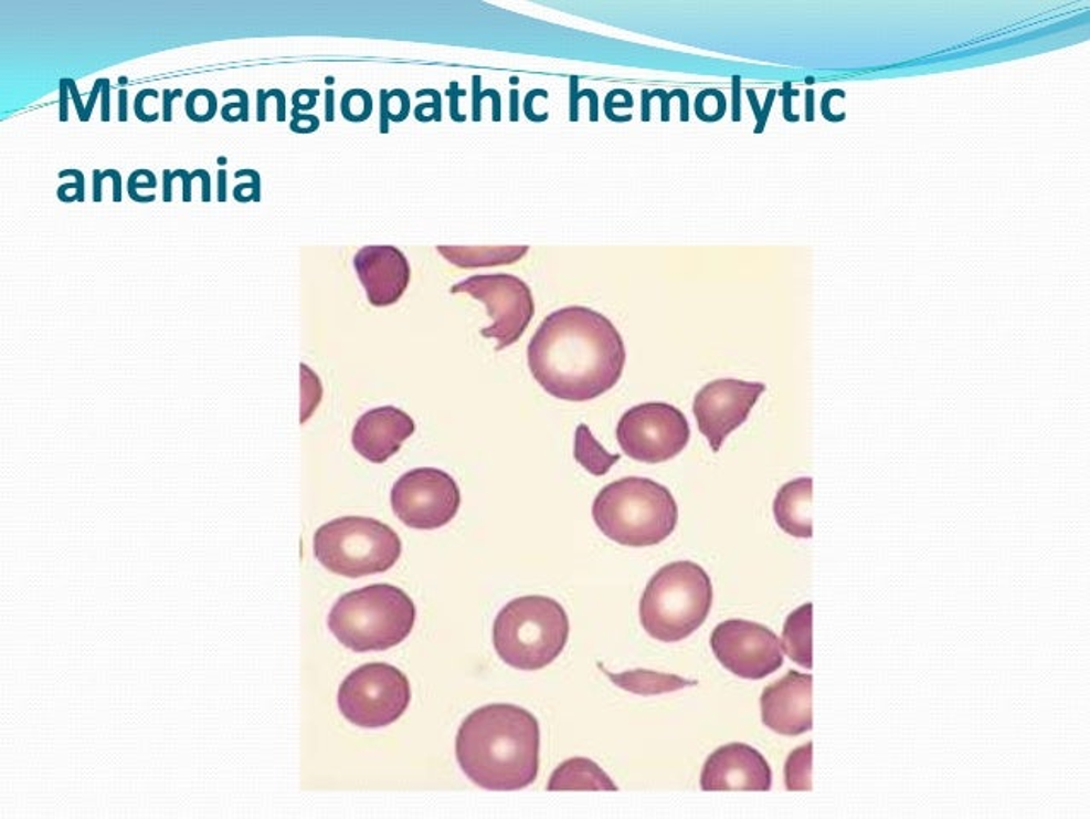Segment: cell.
Wrapping results in <instances>:
<instances>
[{"mask_svg":"<svg viewBox=\"0 0 1090 819\" xmlns=\"http://www.w3.org/2000/svg\"><path fill=\"white\" fill-rule=\"evenodd\" d=\"M527 356L540 387L571 402L604 396L617 386L626 367L620 330L589 306H567L543 318Z\"/></svg>","mask_w":1090,"mask_h":819,"instance_id":"1","label":"cell"},{"mask_svg":"<svg viewBox=\"0 0 1090 819\" xmlns=\"http://www.w3.org/2000/svg\"><path fill=\"white\" fill-rule=\"evenodd\" d=\"M455 755L462 771L483 789H525L539 775V721L511 703L480 706L462 722Z\"/></svg>","mask_w":1090,"mask_h":819,"instance_id":"2","label":"cell"},{"mask_svg":"<svg viewBox=\"0 0 1090 819\" xmlns=\"http://www.w3.org/2000/svg\"><path fill=\"white\" fill-rule=\"evenodd\" d=\"M593 521L609 539L627 548H649L676 531L679 506L670 490L646 477H623L596 495Z\"/></svg>","mask_w":1090,"mask_h":819,"instance_id":"3","label":"cell"},{"mask_svg":"<svg viewBox=\"0 0 1090 819\" xmlns=\"http://www.w3.org/2000/svg\"><path fill=\"white\" fill-rule=\"evenodd\" d=\"M713 606V584L695 561H674L653 575L639 602V620L652 639L686 640L705 624Z\"/></svg>","mask_w":1090,"mask_h":819,"instance_id":"4","label":"cell"},{"mask_svg":"<svg viewBox=\"0 0 1090 819\" xmlns=\"http://www.w3.org/2000/svg\"><path fill=\"white\" fill-rule=\"evenodd\" d=\"M414 600L390 584L343 594L329 615V628L354 652H381L408 639L415 624Z\"/></svg>","mask_w":1090,"mask_h":819,"instance_id":"5","label":"cell"},{"mask_svg":"<svg viewBox=\"0 0 1090 819\" xmlns=\"http://www.w3.org/2000/svg\"><path fill=\"white\" fill-rule=\"evenodd\" d=\"M570 639V618L558 600L523 596L498 612L493 643L505 664L518 671H540L561 655Z\"/></svg>","mask_w":1090,"mask_h":819,"instance_id":"6","label":"cell"},{"mask_svg":"<svg viewBox=\"0 0 1090 819\" xmlns=\"http://www.w3.org/2000/svg\"><path fill=\"white\" fill-rule=\"evenodd\" d=\"M314 552L327 570L340 577L385 574L402 555L399 534L370 517H340L315 533Z\"/></svg>","mask_w":1090,"mask_h":819,"instance_id":"7","label":"cell"},{"mask_svg":"<svg viewBox=\"0 0 1090 819\" xmlns=\"http://www.w3.org/2000/svg\"><path fill=\"white\" fill-rule=\"evenodd\" d=\"M340 714L362 729H381L404 715L411 703V684L395 665L371 662L354 669L337 695Z\"/></svg>","mask_w":1090,"mask_h":819,"instance_id":"8","label":"cell"},{"mask_svg":"<svg viewBox=\"0 0 1090 819\" xmlns=\"http://www.w3.org/2000/svg\"><path fill=\"white\" fill-rule=\"evenodd\" d=\"M690 439L686 416L667 402H645L624 412L617 442L627 458L660 464L677 458Z\"/></svg>","mask_w":1090,"mask_h":819,"instance_id":"9","label":"cell"},{"mask_svg":"<svg viewBox=\"0 0 1090 819\" xmlns=\"http://www.w3.org/2000/svg\"><path fill=\"white\" fill-rule=\"evenodd\" d=\"M453 295L467 293L477 302L484 303L487 315L493 318L489 327L480 330V336L498 340L496 351L517 343L536 315V302L529 284L514 274H480L452 286Z\"/></svg>","mask_w":1090,"mask_h":819,"instance_id":"10","label":"cell"},{"mask_svg":"<svg viewBox=\"0 0 1090 819\" xmlns=\"http://www.w3.org/2000/svg\"><path fill=\"white\" fill-rule=\"evenodd\" d=\"M390 502L393 514L411 529H440L457 517L461 487L442 469H412L393 484Z\"/></svg>","mask_w":1090,"mask_h":819,"instance_id":"11","label":"cell"},{"mask_svg":"<svg viewBox=\"0 0 1090 819\" xmlns=\"http://www.w3.org/2000/svg\"><path fill=\"white\" fill-rule=\"evenodd\" d=\"M715 658L742 680H764L783 665V647L776 633L754 621L729 620L711 634Z\"/></svg>","mask_w":1090,"mask_h":819,"instance_id":"12","label":"cell"},{"mask_svg":"<svg viewBox=\"0 0 1090 819\" xmlns=\"http://www.w3.org/2000/svg\"><path fill=\"white\" fill-rule=\"evenodd\" d=\"M764 390L766 386L761 381L721 378L706 384L696 393L692 411L713 452H720L724 440L748 421Z\"/></svg>","mask_w":1090,"mask_h":819,"instance_id":"13","label":"cell"},{"mask_svg":"<svg viewBox=\"0 0 1090 819\" xmlns=\"http://www.w3.org/2000/svg\"><path fill=\"white\" fill-rule=\"evenodd\" d=\"M773 774L766 758L749 744L732 743L706 759L701 771L702 790H759L768 792Z\"/></svg>","mask_w":1090,"mask_h":819,"instance_id":"14","label":"cell"},{"mask_svg":"<svg viewBox=\"0 0 1090 819\" xmlns=\"http://www.w3.org/2000/svg\"><path fill=\"white\" fill-rule=\"evenodd\" d=\"M811 674L790 671L762 691L761 717L768 729L781 736H801L812 729Z\"/></svg>","mask_w":1090,"mask_h":819,"instance_id":"15","label":"cell"},{"mask_svg":"<svg viewBox=\"0 0 1090 819\" xmlns=\"http://www.w3.org/2000/svg\"><path fill=\"white\" fill-rule=\"evenodd\" d=\"M354 269L373 306L395 305L411 281L408 258L392 245L362 246L356 253Z\"/></svg>","mask_w":1090,"mask_h":819,"instance_id":"16","label":"cell"},{"mask_svg":"<svg viewBox=\"0 0 1090 819\" xmlns=\"http://www.w3.org/2000/svg\"><path fill=\"white\" fill-rule=\"evenodd\" d=\"M415 423L408 412L393 406L364 412L352 430L356 452L373 464H383L393 458L405 440L412 437Z\"/></svg>","mask_w":1090,"mask_h":819,"instance_id":"17","label":"cell"},{"mask_svg":"<svg viewBox=\"0 0 1090 819\" xmlns=\"http://www.w3.org/2000/svg\"><path fill=\"white\" fill-rule=\"evenodd\" d=\"M812 484L811 477H798L781 486L774 498L776 524L786 534L801 539L812 537Z\"/></svg>","mask_w":1090,"mask_h":819,"instance_id":"18","label":"cell"},{"mask_svg":"<svg viewBox=\"0 0 1090 819\" xmlns=\"http://www.w3.org/2000/svg\"><path fill=\"white\" fill-rule=\"evenodd\" d=\"M549 790H617L614 780L590 758L567 759L555 768Z\"/></svg>","mask_w":1090,"mask_h":819,"instance_id":"19","label":"cell"},{"mask_svg":"<svg viewBox=\"0 0 1090 819\" xmlns=\"http://www.w3.org/2000/svg\"><path fill=\"white\" fill-rule=\"evenodd\" d=\"M601 669L604 671L605 676H607L609 680L615 684V686L621 687V690L629 691V693H634V695H664V693H674V691L684 690V687L696 686V684H698V681L684 680V678L677 676V674L645 671V669L621 672V674H614V672L607 671V669L602 668V665Z\"/></svg>","mask_w":1090,"mask_h":819,"instance_id":"20","label":"cell"},{"mask_svg":"<svg viewBox=\"0 0 1090 819\" xmlns=\"http://www.w3.org/2000/svg\"><path fill=\"white\" fill-rule=\"evenodd\" d=\"M529 250V246H438V252L446 261L462 269L515 264Z\"/></svg>","mask_w":1090,"mask_h":819,"instance_id":"21","label":"cell"},{"mask_svg":"<svg viewBox=\"0 0 1090 819\" xmlns=\"http://www.w3.org/2000/svg\"><path fill=\"white\" fill-rule=\"evenodd\" d=\"M781 647L793 662L812 669V605L801 606L786 618Z\"/></svg>","mask_w":1090,"mask_h":819,"instance_id":"22","label":"cell"},{"mask_svg":"<svg viewBox=\"0 0 1090 819\" xmlns=\"http://www.w3.org/2000/svg\"><path fill=\"white\" fill-rule=\"evenodd\" d=\"M574 459L581 468L586 469L593 476H604L612 465L620 461L621 455L609 453L599 440L593 437L586 424H580L574 433Z\"/></svg>","mask_w":1090,"mask_h":819,"instance_id":"23","label":"cell"},{"mask_svg":"<svg viewBox=\"0 0 1090 819\" xmlns=\"http://www.w3.org/2000/svg\"><path fill=\"white\" fill-rule=\"evenodd\" d=\"M812 748L807 743L796 748L786 759L785 784L789 790H812Z\"/></svg>","mask_w":1090,"mask_h":819,"instance_id":"24","label":"cell"},{"mask_svg":"<svg viewBox=\"0 0 1090 819\" xmlns=\"http://www.w3.org/2000/svg\"><path fill=\"white\" fill-rule=\"evenodd\" d=\"M186 112L187 117L197 124L211 122L218 114V96L214 95V91L205 90V87L190 91V95L187 96Z\"/></svg>","mask_w":1090,"mask_h":819,"instance_id":"25","label":"cell"},{"mask_svg":"<svg viewBox=\"0 0 1090 819\" xmlns=\"http://www.w3.org/2000/svg\"><path fill=\"white\" fill-rule=\"evenodd\" d=\"M301 393H303V423H305L308 418H310L311 412L317 408L318 402L321 399V384L318 380L317 375L306 367L305 363L301 365Z\"/></svg>","mask_w":1090,"mask_h":819,"instance_id":"26","label":"cell"},{"mask_svg":"<svg viewBox=\"0 0 1090 819\" xmlns=\"http://www.w3.org/2000/svg\"><path fill=\"white\" fill-rule=\"evenodd\" d=\"M142 171L136 170L130 174L129 183H127V192H129L130 199L136 200V202H152L156 196H140L137 189H156L158 186V180H146L139 181V177Z\"/></svg>","mask_w":1090,"mask_h":819,"instance_id":"27","label":"cell"},{"mask_svg":"<svg viewBox=\"0 0 1090 819\" xmlns=\"http://www.w3.org/2000/svg\"><path fill=\"white\" fill-rule=\"evenodd\" d=\"M148 96H152V98H159V91L156 90L139 91V93H137L136 99H134V114H136V117L139 118L140 122H156L158 120L159 117H161V115H159L158 112H155V114L149 115L146 114V111H144V99L148 98Z\"/></svg>","mask_w":1090,"mask_h":819,"instance_id":"28","label":"cell"},{"mask_svg":"<svg viewBox=\"0 0 1090 819\" xmlns=\"http://www.w3.org/2000/svg\"><path fill=\"white\" fill-rule=\"evenodd\" d=\"M231 95H239L242 103H231V105H224L221 114H227V112L234 111V108H240V112H242V120H248V95H246V91L226 90L223 93L224 98H230Z\"/></svg>","mask_w":1090,"mask_h":819,"instance_id":"29","label":"cell"},{"mask_svg":"<svg viewBox=\"0 0 1090 819\" xmlns=\"http://www.w3.org/2000/svg\"><path fill=\"white\" fill-rule=\"evenodd\" d=\"M59 177H76V183H64V186L59 187L57 192H65V190L76 189L77 200L83 202L84 200V174L80 170H64L59 174Z\"/></svg>","mask_w":1090,"mask_h":819,"instance_id":"30","label":"cell"},{"mask_svg":"<svg viewBox=\"0 0 1090 819\" xmlns=\"http://www.w3.org/2000/svg\"><path fill=\"white\" fill-rule=\"evenodd\" d=\"M183 95L181 90H165L162 91V120L171 122L173 120V111H171V103L173 99L180 98Z\"/></svg>","mask_w":1090,"mask_h":819,"instance_id":"31","label":"cell"},{"mask_svg":"<svg viewBox=\"0 0 1090 819\" xmlns=\"http://www.w3.org/2000/svg\"><path fill=\"white\" fill-rule=\"evenodd\" d=\"M68 91H71L72 99H74V105H76L77 115H80L81 122H87L86 117V106L83 105V99H81L80 91H77L76 81L67 80Z\"/></svg>","mask_w":1090,"mask_h":819,"instance_id":"32","label":"cell"},{"mask_svg":"<svg viewBox=\"0 0 1090 819\" xmlns=\"http://www.w3.org/2000/svg\"><path fill=\"white\" fill-rule=\"evenodd\" d=\"M171 175H173V178L180 177L183 180V200L189 202L192 199V180L195 178V175H193V171L190 174L187 170H177Z\"/></svg>","mask_w":1090,"mask_h":819,"instance_id":"33","label":"cell"},{"mask_svg":"<svg viewBox=\"0 0 1090 819\" xmlns=\"http://www.w3.org/2000/svg\"><path fill=\"white\" fill-rule=\"evenodd\" d=\"M103 103H102V120H110V80L105 77V83H103Z\"/></svg>","mask_w":1090,"mask_h":819,"instance_id":"34","label":"cell"},{"mask_svg":"<svg viewBox=\"0 0 1090 819\" xmlns=\"http://www.w3.org/2000/svg\"><path fill=\"white\" fill-rule=\"evenodd\" d=\"M195 177H201L202 180V200L209 202L211 200V175L208 170H202V168H197L193 170Z\"/></svg>","mask_w":1090,"mask_h":819,"instance_id":"35","label":"cell"},{"mask_svg":"<svg viewBox=\"0 0 1090 819\" xmlns=\"http://www.w3.org/2000/svg\"><path fill=\"white\" fill-rule=\"evenodd\" d=\"M68 120V84L67 77L61 80V122Z\"/></svg>","mask_w":1090,"mask_h":819,"instance_id":"36","label":"cell"},{"mask_svg":"<svg viewBox=\"0 0 1090 819\" xmlns=\"http://www.w3.org/2000/svg\"><path fill=\"white\" fill-rule=\"evenodd\" d=\"M103 178L110 177L114 180V200L115 202H120L121 200V175L118 170H105L102 171Z\"/></svg>","mask_w":1090,"mask_h":819,"instance_id":"37","label":"cell"},{"mask_svg":"<svg viewBox=\"0 0 1090 819\" xmlns=\"http://www.w3.org/2000/svg\"><path fill=\"white\" fill-rule=\"evenodd\" d=\"M103 180H105V178H103L102 171H93V199H95V202H99V200H102Z\"/></svg>","mask_w":1090,"mask_h":819,"instance_id":"38","label":"cell"},{"mask_svg":"<svg viewBox=\"0 0 1090 819\" xmlns=\"http://www.w3.org/2000/svg\"><path fill=\"white\" fill-rule=\"evenodd\" d=\"M171 174H173V171L170 170H165V174H162L165 175V180H162V192H165L162 193V199L167 200V202H170L171 192H173V190H171V183H173L174 178Z\"/></svg>","mask_w":1090,"mask_h":819,"instance_id":"39","label":"cell"},{"mask_svg":"<svg viewBox=\"0 0 1090 819\" xmlns=\"http://www.w3.org/2000/svg\"><path fill=\"white\" fill-rule=\"evenodd\" d=\"M118 120L127 122V90H120L118 93Z\"/></svg>","mask_w":1090,"mask_h":819,"instance_id":"40","label":"cell"},{"mask_svg":"<svg viewBox=\"0 0 1090 819\" xmlns=\"http://www.w3.org/2000/svg\"><path fill=\"white\" fill-rule=\"evenodd\" d=\"M226 170H220V175H218V177H220V190H218L220 196H218V199H220L221 202L226 200Z\"/></svg>","mask_w":1090,"mask_h":819,"instance_id":"41","label":"cell"},{"mask_svg":"<svg viewBox=\"0 0 1090 819\" xmlns=\"http://www.w3.org/2000/svg\"><path fill=\"white\" fill-rule=\"evenodd\" d=\"M334 91H327V120H334Z\"/></svg>","mask_w":1090,"mask_h":819,"instance_id":"42","label":"cell"},{"mask_svg":"<svg viewBox=\"0 0 1090 819\" xmlns=\"http://www.w3.org/2000/svg\"><path fill=\"white\" fill-rule=\"evenodd\" d=\"M125 81H127V80H125V77H124V80H121V77H120V80H118V84H120V87L124 86Z\"/></svg>","mask_w":1090,"mask_h":819,"instance_id":"43","label":"cell"}]
</instances>
